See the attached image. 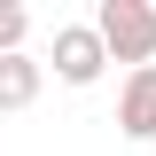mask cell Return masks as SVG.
Returning a JSON list of instances; mask_svg holds the SVG:
<instances>
[{
    "label": "cell",
    "instance_id": "1",
    "mask_svg": "<svg viewBox=\"0 0 156 156\" xmlns=\"http://www.w3.org/2000/svg\"><path fill=\"white\" fill-rule=\"evenodd\" d=\"M94 39H101L109 62L140 70V62H156V8L148 0H101L94 8Z\"/></svg>",
    "mask_w": 156,
    "mask_h": 156
},
{
    "label": "cell",
    "instance_id": "2",
    "mask_svg": "<svg viewBox=\"0 0 156 156\" xmlns=\"http://www.w3.org/2000/svg\"><path fill=\"white\" fill-rule=\"evenodd\" d=\"M39 70H55L62 86H94L101 70H109V55H101L94 23H55V55L39 62Z\"/></svg>",
    "mask_w": 156,
    "mask_h": 156
},
{
    "label": "cell",
    "instance_id": "3",
    "mask_svg": "<svg viewBox=\"0 0 156 156\" xmlns=\"http://www.w3.org/2000/svg\"><path fill=\"white\" fill-rule=\"evenodd\" d=\"M117 133L125 140H156V62L125 70V86H117Z\"/></svg>",
    "mask_w": 156,
    "mask_h": 156
},
{
    "label": "cell",
    "instance_id": "4",
    "mask_svg": "<svg viewBox=\"0 0 156 156\" xmlns=\"http://www.w3.org/2000/svg\"><path fill=\"white\" fill-rule=\"evenodd\" d=\"M39 86H47V70H39L31 47H23V55H0V109H31Z\"/></svg>",
    "mask_w": 156,
    "mask_h": 156
},
{
    "label": "cell",
    "instance_id": "5",
    "mask_svg": "<svg viewBox=\"0 0 156 156\" xmlns=\"http://www.w3.org/2000/svg\"><path fill=\"white\" fill-rule=\"evenodd\" d=\"M23 39H31V8L23 0H0V55H23Z\"/></svg>",
    "mask_w": 156,
    "mask_h": 156
}]
</instances>
